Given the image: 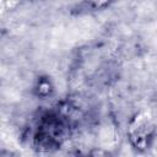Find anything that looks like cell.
<instances>
[{
    "instance_id": "6da1fadb",
    "label": "cell",
    "mask_w": 157,
    "mask_h": 157,
    "mask_svg": "<svg viewBox=\"0 0 157 157\" xmlns=\"http://www.w3.org/2000/svg\"><path fill=\"white\" fill-rule=\"evenodd\" d=\"M1 157H13V155H12L10 151H5V150H4V151L1 152Z\"/></svg>"
}]
</instances>
